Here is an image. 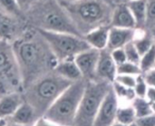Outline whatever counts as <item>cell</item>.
<instances>
[{
  "instance_id": "cell-21",
  "label": "cell",
  "mask_w": 155,
  "mask_h": 126,
  "mask_svg": "<svg viewBox=\"0 0 155 126\" xmlns=\"http://www.w3.org/2000/svg\"><path fill=\"white\" fill-rule=\"evenodd\" d=\"M133 42L141 56L147 51H149L154 45L153 37L151 32H145L139 36L136 34V36Z\"/></svg>"
},
{
  "instance_id": "cell-40",
  "label": "cell",
  "mask_w": 155,
  "mask_h": 126,
  "mask_svg": "<svg viewBox=\"0 0 155 126\" xmlns=\"http://www.w3.org/2000/svg\"><path fill=\"white\" fill-rule=\"evenodd\" d=\"M6 126H24V125H20V124H14V123H11L8 121V124Z\"/></svg>"
},
{
  "instance_id": "cell-3",
  "label": "cell",
  "mask_w": 155,
  "mask_h": 126,
  "mask_svg": "<svg viewBox=\"0 0 155 126\" xmlns=\"http://www.w3.org/2000/svg\"><path fill=\"white\" fill-rule=\"evenodd\" d=\"M62 6L82 36L97 27L111 25L114 8L109 0H78Z\"/></svg>"
},
{
  "instance_id": "cell-12",
  "label": "cell",
  "mask_w": 155,
  "mask_h": 126,
  "mask_svg": "<svg viewBox=\"0 0 155 126\" xmlns=\"http://www.w3.org/2000/svg\"><path fill=\"white\" fill-rule=\"evenodd\" d=\"M117 75V65L114 63L111 51L104 49L100 51V56L96 67L95 80L105 81L113 84Z\"/></svg>"
},
{
  "instance_id": "cell-20",
  "label": "cell",
  "mask_w": 155,
  "mask_h": 126,
  "mask_svg": "<svg viewBox=\"0 0 155 126\" xmlns=\"http://www.w3.org/2000/svg\"><path fill=\"white\" fill-rule=\"evenodd\" d=\"M131 105L134 110L136 118L145 117L153 114L152 110V104L146 98L136 96L131 102Z\"/></svg>"
},
{
  "instance_id": "cell-15",
  "label": "cell",
  "mask_w": 155,
  "mask_h": 126,
  "mask_svg": "<svg viewBox=\"0 0 155 126\" xmlns=\"http://www.w3.org/2000/svg\"><path fill=\"white\" fill-rule=\"evenodd\" d=\"M111 26L119 28H134L136 29L134 18L129 10L126 3L119 4L114 8Z\"/></svg>"
},
{
  "instance_id": "cell-2",
  "label": "cell",
  "mask_w": 155,
  "mask_h": 126,
  "mask_svg": "<svg viewBox=\"0 0 155 126\" xmlns=\"http://www.w3.org/2000/svg\"><path fill=\"white\" fill-rule=\"evenodd\" d=\"M25 19L29 26L38 30L82 36L57 0H38L25 13Z\"/></svg>"
},
{
  "instance_id": "cell-8",
  "label": "cell",
  "mask_w": 155,
  "mask_h": 126,
  "mask_svg": "<svg viewBox=\"0 0 155 126\" xmlns=\"http://www.w3.org/2000/svg\"><path fill=\"white\" fill-rule=\"evenodd\" d=\"M38 30V29H37ZM49 45L57 61L74 59L81 52L90 48L83 36L76 35L38 30Z\"/></svg>"
},
{
  "instance_id": "cell-17",
  "label": "cell",
  "mask_w": 155,
  "mask_h": 126,
  "mask_svg": "<svg viewBox=\"0 0 155 126\" xmlns=\"http://www.w3.org/2000/svg\"><path fill=\"white\" fill-rule=\"evenodd\" d=\"M111 25H104L97 27L87 34L83 37L90 45V47L97 49L99 51L106 49L109 37V30Z\"/></svg>"
},
{
  "instance_id": "cell-34",
  "label": "cell",
  "mask_w": 155,
  "mask_h": 126,
  "mask_svg": "<svg viewBox=\"0 0 155 126\" xmlns=\"http://www.w3.org/2000/svg\"><path fill=\"white\" fill-rule=\"evenodd\" d=\"M147 85L149 86H153L155 87V67H153V69L149 70L148 72L143 74Z\"/></svg>"
},
{
  "instance_id": "cell-33",
  "label": "cell",
  "mask_w": 155,
  "mask_h": 126,
  "mask_svg": "<svg viewBox=\"0 0 155 126\" xmlns=\"http://www.w3.org/2000/svg\"><path fill=\"white\" fill-rule=\"evenodd\" d=\"M33 126H65L62 125V124H56L47 118H45V116H41L39 117L35 123L33 124Z\"/></svg>"
},
{
  "instance_id": "cell-22",
  "label": "cell",
  "mask_w": 155,
  "mask_h": 126,
  "mask_svg": "<svg viewBox=\"0 0 155 126\" xmlns=\"http://www.w3.org/2000/svg\"><path fill=\"white\" fill-rule=\"evenodd\" d=\"M136 119L134 110L131 104L129 106H119L116 114V123L128 126L134 124Z\"/></svg>"
},
{
  "instance_id": "cell-16",
  "label": "cell",
  "mask_w": 155,
  "mask_h": 126,
  "mask_svg": "<svg viewBox=\"0 0 155 126\" xmlns=\"http://www.w3.org/2000/svg\"><path fill=\"white\" fill-rule=\"evenodd\" d=\"M39 115L34 107L25 101L18 107L15 114L8 119L9 122L24 126H33Z\"/></svg>"
},
{
  "instance_id": "cell-18",
  "label": "cell",
  "mask_w": 155,
  "mask_h": 126,
  "mask_svg": "<svg viewBox=\"0 0 155 126\" xmlns=\"http://www.w3.org/2000/svg\"><path fill=\"white\" fill-rule=\"evenodd\" d=\"M61 77L74 83L83 79L81 72L77 67L74 59L59 61L54 70Z\"/></svg>"
},
{
  "instance_id": "cell-39",
  "label": "cell",
  "mask_w": 155,
  "mask_h": 126,
  "mask_svg": "<svg viewBox=\"0 0 155 126\" xmlns=\"http://www.w3.org/2000/svg\"><path fill=\"white\" fill-rule=\"evenodd\" d=\"M151 33H152V35H153V41H154V45H155V27H153V28L152 29Z\"/></svg>"
},
{
  "instance_id": "cell-36",
  "label": "cell",
  "mask_w": 155,
  "mask_h": 126,
  "mask_svg": "<svg viewBox=\"0 0 155 126\" xmlns=\"http://www.w3.org/2000/svg\"><path fill=\"white\" fill-rule=\"evenodd\" d=\"M145 98L151 103H155V87L153 86H149L147 93H146V96Z\"/></svg>"
},
{
  "instance_id": "cell-44",
  "label": "cell",
  "mask_w": 155,
  "mask_h": 126,
  "mask_svg": "<svg viewBox=\"0 0 155 126\" xmlns=\"http://www.w3.org/2000/svg\"><path fill=\"white\" fill-rule=\"evenodd\" d=\"M128 1H133V0H126V2H128Z\"/></svg>"
},
{
  "instance_id": "cell-26",
  "label": "cell",
  "mask_w": 155,
  "mask_h": 126,
  "mask_svg": "<svg viewBox=\"0 0 155 126\" xmlns=\"http://www.w3.org/2000/svg\"><path fill=\"white\" fill-rule=\"evenodd\" d=\"M117 75H128L138 76L140 75H143V73L139 65L126 61L117 65Z\"/></svg>"
},
{
  "instance_id": "cell-31",
  "label": "cell",
  "mask_w": 155,
  "mask_h": 126,
  "mask_svg": "<svg viewBox=\"0 0 155 126\" xmlns=\"http://www.w3.org/2000/svg\"><path fill=\"white\" fill-rule=\"evenodd\" d=\"M111 55H112V57H113L114 63L116 64V65H121V64L127 61L126 55H125V52H124V48L114 49V50L111 51Z\"/></svg>"
},
{
  "instance_id": "cell-11",
  "label": "cell",
  "mask_w": 155,
  "mask_h": 126,
  "mask_svg": "<svg viewBox=\"0 0 155 126\" xmlns=\"http://www.w3.org/2000/svg\"><path fill=\"white\" fill-rule=\"evenodd\" d=\"M99 56L100 51L90 47L81 52L74 57V62L81 72L83 79L86 81L95 80Z\"/></svg>"
},
{
  "instance_id": "cell-23",
  "label": "cell",
  "mask_w": 155,
  "mask_h": 126,
  "mask_svg": "<svg viewBox=\"0 0 155 126\" xmlns=\"http://www.w3.org/2000/svg\"><path fill=\"white\" fill-rule=\"evenodd\" d=\"M0 11L15 17L25 18V14L15 0H0Z\"/></svg>"
},
{
  "instance_id": "cell-42",
  "label": "cell",
  "mask_w": 155,
  "mask_h": 126,
  "mask_svg": "<svg viewBox=\"0 0 155 126\" xmlns=\"http://www.w3.org/2000/svg\"><path fill=\"white\" fill-rule=\"evenodd\" d=\"M112 126H125V125H123V124H119V123H116V122H115V123H114V124Z\"/></svg>"
},
{
  "instance_id": "cell-30",
  "label": "cell",
  "mask_w": 155,
  "mask_h": 126,
  "mask_svg": "<svg viewBox=\"0 0 155 126\" xmlns=\"http://www.w3.org/2000/svg\"><path fill=\"white\" fill-rule=\"evenodd\" d=\"M155 27V0H147V23Z\"/></svg>"
},
{
  "instance_id": "cell-19",
  "label": "cell",
  "mask_w": 155,
  "mask_h": 126,
  "mask_svg": "<svg viewBox=\"0 0 155 126\" xmlns=\"http://www.w3.org/2000/svg\"><path fill=\"white\" fill-rule=\"evenodd\" d=\"M126 5L134 18L136 29H144L147 23V0L128 1Z\"/></svg>"
},
{
  "instance_id": "cell-6",
  "label": "cell",
  "mask_w": 155,
  "mask_h": 126,
  "mask_svg": "<svg viewBox=\"0 0 155 126\" xmlns=\"http://www.w3.org/2000/svg\"><path fill=\"white\" fill-rule=\"evenodd\" d=\"M111 88L112 84L105 81H86L74 126H93L98 110Z\"/></svg>"
},
{
  "instance_id": "cell-13",
  "label": "cell",
  "mask_w": 155,
  "mask_h": 126,
  "mask_svg": "<svg viewBox=\"0 0 155 126\" xmlns=\"http://www.w3.org/2000/svg\"><path fill=\"white\" fill-rule=\"evenodd\" d=\"M136 34L137 29L111 26L109 30V37L106 49H108L109 51H113L114 49L124 48L127 44L134 40Z\"/></svg>"
},
{
  "instance_id": "cell-24",
  "label": "cell",
  "mask_w": 155,
  "mask_h": 126,
  "mask_svg": "<svg viewBox=\"0 0 155 126\" xmlns=\"http://www.w3.org/2000/svg\"><path fill=\"white\" fill-rule=\"evenodd\" d=\"M112 87H113V90H114V94H116L117 98L119 99V101L125 100V101L132 102L136 97L134 90L133 88L125 87L116 82H114L112 84Z\"/></svg>"
},
{
  "instance_id": "cell-32",
  "label": "cell",
  "mask_w": 155,
  "mask_h": 126,
  "mask_svg": "<svg viewBox=\"0 0 155 126\" xmlns=\"http://www.w3.org/2000/svg\"><path fill=\"white\" fill-rule=\"evenodd\" d=\"M135 124L138 126H155V114L145 117L137 118Z\"/></svg>"
},
{
  "instance_id": "cell-9",
  "label": "cell",
  "mask_w": 155,
  "mask_h": 126,
  "mask_svg": "<svg viewBox=\"0 0 155 126\" xmlns=\"http://www.w3.org/2000/svg\"><path fill=\"white\" fill-rule=\"evenodd\" d=\"M25 18H19L0 11V41L12 44L27 28Z\"/></svg>"
},
{
  "instance_id": "cell-38",
  "label": "cell",
  "mask_w": 155,
  "mask_h": 126,
  "mask_svg": "<svg viewBox=\"0 0 155 126\" xmlns=\"http://www.w3.org/2000/svg\"><path fill=\"white\" fill-rule=\"evenodd\" d=\"M7 124H8V120L7 119L0 118V126H6Z\"/></svg>"
},
{
  "instance_id": "cell-1",
  "label": "cell",
  "mask_w": 155,
  "mask_h": 126,
  "mask_svg": "<svg viewBox=\"0 0 155 126\" xmlns=\"http://www.w3.org/2000/svg\"><path fill=\"white\" fill-rule=\"evenodd\" d=\"M21 73L23 90L25 86L54 70L58 61L41 33L27 26L23 35L12 43Z\"/></svg>"
},
{
  "instance_id": "cell-7",
  "label": "cell",
  "mask_w": 155,
  "mask_h": 126,
  "mask_svg": "<svg viewBox=\"0 0 155 126\" xmlns=\"http://www.w3.org/2000/svg\"><path fill=\"white\" fill-rule=\"evenodd\" d=\"M23 92V80L12 44L0 41V95Z\"/></svg>"
},
{
  "instance_id": "cell-29",
  "label": "cell",
  "mask_w": 155,
  "mask_h": 126,
  "mask_svg": "<svg viewBox=\"0 0 155 126\" xmlns=\"http://www.w3.org/2000/svg\"><path fill=\"white\" fill-rule=\"evenodd\" d=\"M136 77L137 76H134V75H117L115 77L114 82L128 87V88H133L135 85L136 83Z\"/></svg>"
},
{
  "instance_id": "cell-35",
  "label": "cell",
  "mask_w": 155,
  "mask_h": 126,
  "mask_svg": "<svg viewBox=\"0 0 155 126\" xmlns=\"http://www.w3.org/2000/svg\"><path fill=\"white\" fill-rule=\"evenodd\" d=\"M18 4V5L20 6V8L22 9V11L24 12V14L34 5L35 4L38 0H15Z\"/></svg>"
},
{
  "instance_id": "cell-14",
  "label": "cell",
  "mask_w": 155,
  "mask_h": 126,
  "mask_svg": "<svg viewBox=\"0 0 155 126\" xmlns=\"http://www.w3.org/2000/svg\"><path fill=\"white\" fill-rule=\"evenodd\" d=\"M24 102L25 99L22 92L0 95V118L8 120Z\"/></svg>"
},
{
  "instance_id": "cell-27",
  "label": "cell",
  "mask_w": 155,
  "mask_h": 126,
  "mask_svg": "<svg viewBox=\"0 0 155 126\" xmlns=\"http://www.w3.org/2000/svg\"><path fill=\"white\" fill-rule=\"evenodd\" d=\"M124 52H125V55H126L127 61L131 62V63H134V64H136V65H139L140 60H141V55L138 53L134 42H131V43L127 44L124 47Z\"/></svg>"
},
{
  "instance_id": "cell-25",
  "label": "cell",
  "mask_w": 155,
  "mask_h": 126,
  "mask_svg": "<svg viewBox=\"0 0 155 126\" xmlns=\"http://www.w3.org/2000/svg\"><path fill=\"white\" fill-rule=\"evenodd\" d=\"M139 66L143 74L155 67V45H153V46L149 51L141 56Z\"/></svg>"
},
{
  "instance_id": "cell-10",
  "label": "cell",
  "mask_w": 155,
  "mask_h": 126,
  "mask_svg": "<svg viewBox=\"0 0 155 126\" xmlns=\"http://www.w3.org/2000/svg\"><path fill=\"white\" fill-rule=\"evenodd\" d=\"M119 106V99L112 87L98 110L93 126L113 125L116 122V114Z\"/></svg>"
},
{
  "instance_id": "cell-28",
  "label": "cell",
  "mask_w": 155,
  "mask_h": 126,
  "mask_svg": "<svg viewBox=\"0 0 155 126\" xmlns=\"http://www.w3.org/2000/svg\"><path fill=\"white\" fill-rule=\"evenodd\" d=\"M148 87H149V85H147L143 75H138L136 77V83H135V85L134 87V93H135V96L145 98Z\"/></svg>"
},
{
  "instance_id": "cell-4",
  "label": "cell",
  "mask_w": 155,
  "mask_h": 126,
  "mask_svg": "<svg viewBox=\"0 0 155 126\" xmlns=\"http://www.w3.org/2000/svg\"><path fill=\"white\" fill-rule=\"evenodd\" d=\"M71 84L72 82L52 71L25 86L22 94L25 101L41 117Z\"/></svg>"
},
{
  "instance_id": "cell-5",
  "label": "cell",
  "mask_w": 155,
  "mask_h": 126,
  "mask_svg": "<svg viewBox=\"0 0 155 126\" xmlns=\"http://www.w3.org/2000/svg\"><path fill=\"white\" fill-rule=\"evenodd\" d=\"M85 85L86 80L84 79L72 83L59 95L43 116L62 125L74 126Z\"/></svg>"
},
{
  "instance_id": "cell-37",
  "label": "cell",
  "mask_w": 155,
  "mask_h": 126,
  "mask_svg": "<svg viewBox=\"0 0 155 126\" xmlns=\"http://www.w3.org/2000/svg\"><path fill=\"white\" fill-rule=\"evenodd\" d=\"M59 2V4L61 5H68V4H71V3H74L75 1H78V0H57Z\"/></svg>"
},
{
  "instance_id": "cell-43",
  "label": "cell",
  "mask_w": 155,
  "mask_h": 126,
  "mask_svg": "<svg viewBox=\"0 0 155 126\" xmlns=\"http://www.w3.org/2000/svg\"><path fill=\"white\" fill-rule=\"evenodd\" d=\"M128 126H138L136 124H135V122L134 123V124H130V125H128Z\"/></svg>"
},
{
  "instance_id": "cell-41",
  "label": "cell",
  "mask_w": 155,
  "mask_h": 126,
  "mask_svg": "<svg viewBox=\"0 0 155 126\" xmlns=\"http://www.w3.org/2000/svg\"><path fill=\"white\" fill-rule=\"evenodd\" d=\"M152 110H153V113L155 114V103L152 104Z\"/></svg>"
}]
</instances>
